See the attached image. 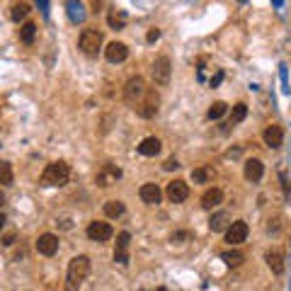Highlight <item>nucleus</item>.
Instances as JSON below:
<instances>
[{"instance_id":"nucleus-30","label":"nucleus","mask_w":291,"mask_h":291,"mask_svg":"<svg viewBox=\"0 0 291 291\" xmlns=\"http://www.w3.org/2000/svg\"><path fill=\"white\" fill-rule=\"evenodd\" d=\"M66 8H68L70 20H73V22H80V20H83V17H85V13H83V5H80V3H68Z\"/></svg>"},{"instance_id":"nucleus-2","label":"nucleus","mask_w":291,"mask_h":291,"mask_svg":"<svg viewBox=\"0 0 291 291\" xmlns=\"http://www.w3.org/2000/svg\"><path fill=\"white\" fill-rule=\"evenodd\" d=\"M70 177V165L68 163H63V160H54V163H49V165L44 167L42 172V184L46 187H63Z\"/></svg>"},{"instance_id":"nucleus-40","label":"nucleus","mask_w":291,"mask_h":291,"mask_svg":"<svg viewBox=\"0 0 291 291\" xmlns=\"http://www.w3.org/2000/svg\"><path fill=\"white\" fill-rule=\"evenodd\" d=\"M0 204H5V194L0 192Z\"/></svg>"},{"instance_id":"nucleus-24","label":"nucleus","mask_w":291,"mask_h":291,"mask_svg":"<svg viewBox=\"0 0 291 291\" xmlns=\"http://www.w3.org/2000/svg\"><path fill=\"white\" fill-rule=\"evenodd\" d=\"M34 39H37V25H34V22H25V25L20 27V42L34 44Z\"/></svg>"},{"instance_id":"nucleus-16","label":"nucleus","mask_w":291,"mask_h":291,"mask_svg":"<svg viewBox=\"0 0 291 291\" xmlns=\"http://www.w3.org/2000/svg\"><path fill=\"white\" fill-rule=\"evenodd\" d=\"M139 197L146 202V204L155 207V204H160V197H163V192H160V187H158L155 182H146V184L139 189Z\"/></svg>"},{"instance_id":"nucleus-23","label":"nucleus","mask_w":291,"mask_h":291,"mask_svg":"<svg viewBox=\"0 0 291 291\" xmlns=\"http://www.w3.org/2000/svg\"><path fill=\"white\" fill-rule=\"evenodd\" d=\"M221 260L228 264V267H240V264L245 262V255H243L240 250H223Z\"/></svg>"},{"instance_id":"nucleus-14","label":"nucleus","mask_w":291,"mask_h":291,"mask_svg":"<svg viewBox=\"0 0 291 291\" xmlns=\"http://www.w3.org/2000/svg\"><path fill=\"white\" fill-rule=\"evenodd\" d=\"M126 56H129V46L124 42H110L105 49V58L110 63H122V61H126Z\"/></svg>"},{"instance_id":"nucleus-20","label":"nucleus","mask_w":291,"mask_h":291,"mask_svg":"<svg viewBox=\"0 0 291 291\" xmlns=\"http://www.w3.org/2000/svg\"><path fill=\"white\" fill-rule=\"evenodd\" d=\"M160 148H163V143H160V139H155V136H148V139H143L139 143V153H141V155H146V158L158 155Z\"/></svg>"},{"instance_id":"nucleus-15","label":"nucleus","mask_w":291,"mask_h":291,"mask_svg":"<svg viewBox=\"0 0 291 291\" xmlns=\"http://www.w3.org/2000/svg\"><path fill=\"white\" fill-rule=\"evenodd\" d=\"M262 139L269 148H281V143H284V129L279 124H269L262 131Z\"/></svg>"},{"instance_id":"nucleus-34","label":"nucleus","mask_w":291,"mask_h":291,"mask_svg":"<svg viewBox=\"0 0 291 291\" xmlns=\"http://www.w3.org/2000/svg\"><path fill=\"white\" fill-rule=\"evenodd\" d=\"M221 80H223V70H219V73H216V75L209 80V85H211V87H219V85H221Z\"/></svg>"},{"instance_id":"nucleus-25","label":"nucleus","mask_w":291,"mask_h":291,"mask_svg":"<svg viewBox=\"0 0 291 291\" xmlns=\"http://www.w3.org/2000/svg\"><path fill=\"white\" fill-rule=\"evenodd\" d=\"M124 202H119V199H110L107 204H105V216H110V219H119L122 214H124Z\"/></svg>"},{"instance_id":"nucleus-31","label":"nucleus","mask_w":291,"mask_h":291,"mask_svg":"<svg viewBox=\"0 0 291 291\" xmlns=\"http://www.w3.org/2000/svg\"><path fill=\"white\" fill-rule=\"evenodd\" d=\"M279 231H281V216H274V219H269V221H267V233L277 236Z\"/></svg>"},{"instance_id":"nucleus-21","label":"nucleus","mask_w":291,"mask_h":291,"mask_svg":"<svg viewBox=\"0 0 291 291\" xmlns=\"http://www.w3.org/2000/svg\"><path fill=\"white\" fill-rule=\"evenodd\" d=\"M221 202H223V192L219 189V187H211V189H207V192H204V197H202V207L209 209V211H211V209H216Z\"/></svg>"},{"instance_id":"nucleus-8","label":"nucleus","mask_w":291,"mask_h":291,"mask_svg":"<svg viewBox=\"0 0 291 291\" xmlns=\"http://www.w3.org/2000/svg\"><path fill=\"white\" fill-rule=\"evenodd\" d=\"M248 233L250 228L245 221H231V226L226 228V243L228 245H240V243H245Z\"/></svg>"},{"instance_id":"nucleus-6","label":"nucleus","mask_w":291,"mask_h":291,"mask_svg":"<svg viewBox=\"0 0 291 291\" xmlns=\"http://www.w3.org/2000/svg\"><path fill=\"white\" fill-rule=\"evenodd\" d=\"M170 73H172L170 58H167V56H158V58L153 61V68H151V75H153V80H155V85L170 83Z\"/></svg>"},{"instance_id":"nucleus-5","label":"nucleus","mask_w":291,"mask_h":291,"mask_svg":"<svg viewBox=\"0 0 291 291\" xmlns=\"http://www.w3.org/2000/svg\"><path fill=\"white\" fill-rule=\"evenodd\" d=\"M158 105H160V97L155 90H148L146 95H143V102L136 105V114H139L141 119H153L155 114H158Z\"/></svg>"},{"instance_id":"nucleus-10","label":"nucleus","mask_w":291,"mask_h":291,"mask_svg":"<svg viewBox=\"0 0 291 291\" xmlns=\"http://www.w3.org/2000/svg\"><path fill=\"white\" fill-rule=\"evenodd\" d=\"M122 177V167L114 165V163H107V165H102V170L97 172V187H112L114 182Z\"/></svg>"},{"instance_id":"nucleus-29","label":"nucleus","mask_w":291,"mask_h":291,"mask_svg":"<svg viewBox=\"0 0 291 291\" xmlns=\"http://www.w3.org/2000/svg\"><path fill=\"white\" fill-rule=\"evenodd\" d=\"M226 112H228V105H226V102H214V105L209 107L207 117H209V119H221Z\"/></svg>"},{"instance_id":"nucleus-11","label":"nucleus","mask_w":291,"mask_h":291,"mask_svg":"<svg viewBox=\"0 0 291 291\" xmlns=\"http://www.w3.org/2000/svg\"><path fill=\"white\" fill-rule=\"evenodd\" d=\"M129 243H131V233L122 231L117 236V248H114V262L117 264H129Z\"/></svg>"},{"instance_id":"nucleus-33","label":"nucleus","mask_w":291,"mask_h":291,"mask_svg":"<svg viewBox=\"0 0 291 291\" xmlns=\"http://www.w3.org/2000/svg\"><path fill=\"white\" fill-rule=\"evenodd\" d=\"M180 163H177V158H167L165 163H163V170H177Z\"/></svg>"},{"instance_id":"nucleus-27","label":"nucleus","mask_w":291,"mask_h":291,"mask_svg":"<svg viewBox=\"0 0 291 291\" xmlns=\"http://www.w3.org/2000/svg\"><path fill=\"white\" fill-rule=\"evenodd\" d=\"M245 117H248V105H245V102L233 105V110H231V124H240Z\"/></svg>"},{"instance_id":"nucleus-22","label":"nucleus","mask_w":291,"mask_h":291,"mask_svg":"<svg viewBox=\"0 0 291 291\" xmlns=\"http://www.w3.org/2000/svg\"><path fill=\"white\" fill-rule=\"evenodd\" d=\"M126 22H129V15H126L124 10H117V8H112L110 15H107V25H110L112 29H124Z\"/></svg>"},{"instance_id":"nucleus-13","label":"nucleus","mask_w":291,"mask_h":291,"mask_svg":"<svg viewBox=\"0 0 291 291\" xmlns=\"http://www.w3.org/2000/svg\"><path fill=\"white\" fill-rule=\"evenodd\" d=\"M37 252L44 255V257H54L56 252H58V238H56L54 233L39 236V240H37Z\"/></svg>"},{"instance_id":"nucleus-37","label":"nucleus","mask_w":291,"mask_h":291,"mask_svg":"<svg viewBox=\"0 0 291 291\" xmlns=\"http://www.w3.org/2000/svg\"><path fill=\"white\" fill-rule=\"evenodd\" d=\"M15 243V233H5V238H3V245H13Z\"/></svg>"},{"instance_id":"nucleus-4","label":"nucleus","mask_w":291,"mask_h":291,"mask_svg":"<svg viewBox=\"0 0 291 291\" xmlns=\"http://www.w3.org/2000/svg\"><path fill=\"white\" fill-rule=\"evenodd\" d=\"M148 92V87H146V80L141 78V75H134V78H129L124 85V100L129 105H136L139 100H143V95Z\"/></svg>"},{"instance_id":"nucleus-28","label":"nucleus","mask_w":291,"mask_h":291,"mask_svg":"<svg viewBox=\"0 0 291 291\" xmlns=\"http://www.w3.org/2000/svg\"><path fill=\"white\" fill-rule=\"evenodd\" d=\"M13 182H15L13 165L3 160V163H0V184H5V187H8V184H13Z\"/></svg>"},{"instance_id":"nucleus-19","label":"nucleus","mask_w":291,"mask_h":291,"mask_svg":"<svg viewBox=\"0 0 291 291\" xmlns=\"http://www.w3.org/2000/svg\"><path fill=\"white\" fill-rule=\"evenodd\" d=\"M231 226V214L228 211H216L211 219H209V231L219 233V231H226Z\"/></svg>"},{"instance_id":"nucleus-7","label":"nucleus","mask_w":291,"mask_h":291,"mask_svg":"<svg viewBox=\"0 0 291 291\" xmlns=\"http://www.w3.org/2000/svg\"><path fill=\"white\" fill-rule=\"evenodd\" d=\"M165 194L172 204H182V202L189 199V184L184 180H172V182H167Z\"/></svg>"},{"instance_id":"nucleus-38","label":"nucleus","mask_w":291,"mask_h":291,"mask_svg":"<svg viewBox=\"0 0 291 291\" xmlns=\"http://www.w3.org/2000/svg\"><path fill=\"white\" fill-rule=\"evenodd\" d=\"M240 155V148H231V151L226 153V158H238Z\"/></svg>"},{"instance_id":"nucleus-12","label":"nucleus","mask_w":291,"mask_h":291,"mask_svg":"<svg viewBox=\"0 0 291 291\" xmlns=\"http://www.w3.org/2000/svg\"><path fill=\"white\" fill-rule=\"evenodd\" d=\"M243 175L248 182H260L264 175V163L260 158H248L245 165H243Z\"/></svg>"},{"instance_id":"nucleus-26","label":"nucleus","mask_w":291,"mask_h":291,"mask_svg":"<svg viewBox=\"0 0 291 291\" xmlns=\"http://www.w3.org/2000/svg\"><path fill=\"white\" fill-rule=\"evenodd\" d=\"M29 3H15L13 8H10V17H13L15 22H22V20H27V15H29Z\"/></svg>"},{"instance_id":"nucleus-17","label":"nucleus","mask_w":291,"mask_h":291,"mask_svg":"<svg viewBox=\"0 0 291 291\" xmlns=\"http://www.w3.org/2000/svg\"><path fill=\"white\" fill-rule=\"evenodd\" d=\"M264 260H267V267L274 272V274H284V252L277 248L267 250V255H264Z\"/></svg>"},{"instance_id":"nucleus-39","label":"nucleus","mask_w":291,"mask_h":291,"mask_svg":"<svg viewBox=\"0 0 291 291\" xmlns=\"http://www.w3.org/2000/svg\"><path fill=\"white\" fill-rule=\"evenodd\" d=\"M3 226H5V214H0V231H3Z\"/></svg>"},{"instance_id":"nucleus-41","label":"nucleus","mask_w":291,"mask_h":291,"mask_svg":"<svg viewBox=\"0 0 291 291\" xmlns=\"http://www.w3.org/2000/svg\"><path fill=\"white\" fill-rule=\"evenodd\" d=\"M155 291H167V286H158V289H155Z\"/></svg>"},{"instance_id":"nucleus-18","label":"nucleus","mask_w":291,"mask_h":291,"mask_svg":"<svg viewBox=\"0 0 291 291\" xmlns=\"http://www.w3.org/2000/svg\"><path fill=\"white\" fill-rule=\"evenodd\" d=\"M214 177H216L214 165H199V167H194L192 170L194 184H209V182H214Z\"/></svg>"},{"instance_id":"nucleus-36","label":"nucleus","mask_w":291,"mask_h":291,"mask_svg":"<svg viewBox=\"0 0 291 291\" xmlns=\"http://www.w3.org/2000/svg\"><path fill=\"white\" fill-rule=\"evenodd\" d=\"M146 39H148V44L158 42V39H160V29H151V32H148V37H146Z\"/></svg>"},{"instance_id":"nucleus-1","label":"nucleus","mask_w":291,"mask_h":291,"mask_svg":"<svg viewBox=\"0 0 291 291\" xmlns=\"http://www.w3.org/2000/svg\"><path fill=\"white\" fill-rule=\"evenodd\" d=\"M87 274H90V257L75 255V257L68 262V272H66V291H78Z\"/></svg>"},{"instance_id":"nucleus-32","label":"nucleus","mask_w":291,"mask_h":291,"mask_svg":"<svg viewBox=\"0 0 291 291\" xmlns=\"http://www.w3.org/2000/svg\"><path fill=\"white\" fill-rule=\"evenodd\" d=\"M192 238V233H187V231H182V233H172V243H182V240H189Z\"/></svg>"},{"instance_id":"nucleus-35","label":"nucleus","mask_w":291,"mask_h":291,"mask_svg":"<svg viewBox=\"0 0 291 291\" xmlns=\"http://www.w3.org/2000/svg\"><path fill=\"white\" fill-rule=\"evenodd\" d=\"M279 177H281V187H284V194H289V177H286V170H281V172H279Z\"/></svg>"},{"instance_id":"nucleus-3","label":"nucleus","mask_w":291,"mask_h":291,"mask_svg":"<svg viewBox=\"0 0 291 291\" xmlns=\"http://www.w3.org/2000/svg\"><path fill=\"white\" fill-rule=\"evenodd\" d=\"M78 46H80V51L85 56H90V58H95L100 54V49H102V34L97 32V29H83L80 32V39H78Z\"/></svg>"},{"instance_id":"nucleus-9","label":"nucleus","mask_w":291,"mask_h":291,"mask_svg":"<svg viewBox=\"0 0 291 291\" xmlns=\"http://www.w3.org/2000/svg\"><path fill=\"white\" fill-rule=\"evenodd\" d=\"M112 236H114V228H112V223H107V221H92L87 226V238H90V240L107 243Z\"/></svg>"}]
</instances>
